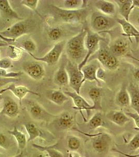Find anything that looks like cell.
Returning <instances> with one entry per match:
<instances>
[{
    "instance_id": "obj_1",
    "label": "cell",
    "mask_w": 139,
    "mask_h": 157,
    "mask_svg": "<svg viewBox=\"0 0 139 157\" xmlns=\"http://www.w3.org/2000/svg\"><path fill=\"white\" fill-rule=\"evenodd\" d=\"M87 33V30L83 29L80 32L66 41L65 48L71 60L80 61L81 63L87 54L85 46Z\"/></svg>"
},
{
    "instance_id": "obj_2",
    "label": "cell",
    "mask_w": 139,
    "mask_h": 157,
    "mask_svg": "<svg viewBox=\"0 0 139 157\" xmlns=\"http://www.w3.org/2000/svg\"><path fill=\"white\" fill-rule=\"evenodd\" d=\"M35 24L32 20H20L5 30L0 32V34L14 42L20 37L31 32Z\"/></svg>"
},
{
    "instance_id": "obj_3",
    "label": "cell",
    "mask_w": 139,
    "mask_h": 157,
    "mask_svg": "<svg viewBox=\"0 0 139 157\" xmlns=\"http://www.w3.org/2000/svg\"><path fill=\"white\" fill-rule=\"evenodd\" d=\"M52 10L54 12L56 17L61 21L66 23H78L83 21L87 16L86 9L77 10H67L62 8L52 6Z\"/></svg>"
},
{
    "instance_id": "obj_4",
    "label": "cell",
    "mask_w": 139,
    "mask_h": 157,
    "mask_svg": "<svg viewBox=\"0 0 139 157\" xmlns=\"http://www.w3.org/2000/svg\"><path fill=\"white\" fill-rule=\"evenodd\" d=\"M114 19L111 16L105 15L101 13H93L90 21V26L93 32L98 34L114 28L117 24L116 19Z\"/></svg>"
},
{
    "instance_id": "obj_5",
    "label": "cell",
    "mask_w": 139,
    "mask_h": 157,
    "mask_svg": "<svg viewBox=\"0 0 139 157\" xmlns=\"http://www.w3.org/2000/svg\"><path fill=\"white\" fill-rule=\"evenodd\" d=\"M104 40H105V39L101 37L98 34L87 30L85 40V46L87 50V54L84 60L78 64L79 69L81 70L83 67L87 64L91 56L98 50L100 42Z\"/></svg>"
},
{
    "instance_id": "obj_6",
    "label": "cell",
    "mask_w": 139,
    "mask_h": 157,
    "mask_svg": "<svg viewBox=\"0 0 139 157\" xmlns=\"http://www.w3.org/2000/svg\"><path fill=\"white\" fill-rule=\"evenodd\" d=\"M65 69L68 76V85L75 92L80 94L81 88L83 84V73L79 69L78 64L71 60L67 61Z\"/></svg>"
},
{
    "instance_id": "obj_7",
    "label": "cell",
    "mask_w": 139,
    "mask_h": 157,
    "mask_svg": "<svg viewBox=\"0 0 139 157\" xmlns=\"http://www.w3.org/2000/svg\"><path fill=\"white\" fill-rule=\"evenodd\" d=\"M26 107L32 119L37 121H50L56 118L55 115L51 114L37 102L32 100L26 101Z\"/></svg>"
},
{
    "instance_id": "obj_8",
    "label": "cell",
    "mask_w": 139,
    "mask_h": 157,
    "mask_svg": "<svg viewBox=\"0 0 139 157\" xmlns=\"http://www.w3.org/2000/svg\"><path fill=\"white\" fill-rule=\"evenodd\" d=\"M66 41L65 40L57 42L49 52L42 57H37L32 54H29L34 60L45 63L48 66H53L56 64L61 58L64 50Z\"/></svg>"
},
{
    "instance_id": "obj_9",
    "label": "cell",
    "mask_w": 139,
    "mask_h": 157,
    "mask_svg": "<svg viewBox=\"0 0 139 157\" xmlns=\"http://www.w3.org/2000/svg\"><path fill=\"white\" fill-rule=\"evenodd\" d=\"M7 91L11 92L16 98H18L20 105L22 104V101L23 98L28 93L35 95L37 97L41 96L39 93L31 91L26 86H17L15 84H9L6 88H4L3 89L0 90V96H1L4 93L6 92Z\"/></svg>"
},
{
    "instance_id": "obj_10",
    "label": "cell",
    "mask_w": 139,
    "mask_h": 157,
    "mask_svg": "<svg viewBox=\"0 0 139 157\" xmlns=\"http://www.w3.org/2000/svg\"><path fill=\"white\" fill-rule=\"evenodd\" d=\"M25 73L34 80H40L45 77V67L38 62L27 63L23 66Z\"/></svg>"
},
{
    "instance_id": "obj_11",
    "label": "cell",
    "mask_w": 139,
    "mask_h": 157,
    "mask_svg": "<svg viewBox=\"0 0 139 157\" xmlns=\"http://www.w3.org/2000/svg\"><path fill=\"white\" fill-rule=\"evenodd\" d=\"M64 93L67 96L70 98L73 101V104L75 106L73 109L77 111H80L82 114V117H84V121H87L86 118L84 117V115L82 113V111L86 110L87 112L91 111L90 109L92 105L88 103V102L84 98H82L80 95L76 93L75 91L70 92L66 91H64Z\"/></svg>"
},
{
    "instance_id": "obj_12",
    "label": "cell",
    "mask_w": 139,
    "mask_h": 157,
    "mask_svg": "<svg viewBox=\"0 0 139 157\" xmlns=\"http://www.w3.org/2000/svg\"><path fill=\"white\" fill-rule=\"evenodd\" d=\"M112 143V137L106 134L98 135L93 139L92 147L95 151L102 153L108 149Z\"/></svg>"
},
{
    "instance_id": "obj_13",
    "label": "cell",
    "mask_w": 139,
    "mask_h": 157,
    "mask_svg": "<svg viewBox=\"0 0 139 157\" xmlns=\"http://www.w3.org/2000/svg\"><path fill=\"white\" fill-rule=\"evenodd\" d=\"M20 113V108L18 104L11 98H7L4 102L0 115H3L9 117L15 118Z\"/></svg>"
},
{
    "instance_id": "obj_14",
    "label": "cell",
    "mask_w": 139,
    "mask_h": 157,
    "mask_svg": "<svg viewBox=\"0 0 139 157\" xmlns=\"http://www.w3.org/2000/svg\"><path fill=\"white\" fill-rule=\"evenodd\" d=\"M129 49L128 43L126 39L119 38L111 45L109 50L111 54L117 57H123L126 55Z\"/></svg>"
},
{
    "instance_id": "obj_15",
    "label": "cell",
    "mask_w": 139,
    "mask_h": 157,
    "mask_svg": "<svg viewBox=\"0 0 139 157\" xmlns=\"http://www.w3.org/2000/svg\"><path fill=\"white\" fill-rule=\"evenodd\" d=\"M100 66L98 63H90L89 64H86L83 67L81 71L83 73L84 78H83V83L86 81H95L98 84H100V81L98 80L96 78V71Z\"/></svg>"
},
{
    "instance_id": "obj_16",
    "label": "cell",
    "mask_w": 139,
    "mask_h": 157,
    "mask_svg": "<svg viewBox=\"0 0 139 157\" xmlns=\"http://www.w3.org/2000/svg\"><path fill=\"white\" fill-rule=\"evenodd\" d=\"M0 15L6 20H23L12 9L7 0H0Z\"/></svg>"
},
{
    "instance_id": "obj_17",
    "label": "cell",
    "mask_w": 139,
    "mask_h": 157,
    "mask_svg": "<svg viewBox=\"0 0 139 157\" xmlns=\"http://www.w3.org/2000/svg\"><path fill=\"white\" fill-rule=\"evenodd\" d=\"M116 21L117 23L121 26L124 32L123 35L127 36L130 40H131V38L132 37H135L137 42L138 43L139 32V30L136 29V27H134L129 21H127L123 18H117Z\"/></svg>"
},
{
    "instance_id": "obj_18",
    "label": "cell",
    "mask_w": 139,
    "mask_h": 157,
    "mask_svg": "<svg viewBox=\"0 0 139 157\" xmlns=\"http://www.w3.org/2000/svg\"><path fill=\"white\" fill-rule=\"evenodd\" d=\"M106 116L109 121L120 127H123L130 121V118L121 111H109Z\"/></svg>"
},
{
    "instance_id": "obj_19",
    "label": "cell",
    "mask_w": 139,
    "mask_h": 157,
    "mask_svg": "<svg viewBox=\"0 0 139 157\" xmlns=\"http://www.w3.org/2000/svg\"><path fill=\"white\" fill-rule=\"evenodd\" d=\"M94 5L96 9L105 15L111 16L116 13V6L111 1L99 0L95 2Z\"/></svg>"
},
{
    "instance_id": "obj_20",
    "label": "cell",
    "mask_w": 139,
    "mask_h": 157,
    "mask_svg": "<svg viewBox=\"0 0 139 157\" xmlns=\"http://www.w3.org/2000/svg\"><path fill=\"white\" fill-rule=\"evenodd\" d=\"M102 89L100 88H92L90 90L89 96L91 98L93 105L91 106V111H101L102 109Z\"/></svg>"
},
{
    "instance_id": "obj_21",
    "label": "cell",
    "mask_w": 139,
    "mask_h": 157,
    "mask_svg": "<svg viewBox=\"0 0 139 157\" xmlns=\"http://www.w3.org/2000/svg\"><path fill=\"white\" fill-rule=\"evenodd\" d=\"M56 118L59 127L64 129L71 128L75 124V116L72 113L68 111H64L59 116H56Z\"/></svg>"
},
{
    "instance_id": "obj_22",
    "label": "cell",
    "mask_w": 139,
    "mask_h": 157,
    "mask_svg": "<svg viewBox=\"0 0 139 157\" xmlns=\"http://www.w3.org/2000/svg\"><path fill=\"white\" fill-rule=\"evenodd\" d=\"M115 102L117 105L123 108L129 107L130 105V97L127 86L125 84L121 86L119 91L117 93Z\"/></svg>"
},
{
    "instance_id": "obj_23",
    "label": "cell",
    "mask_w": 139,
    "mask_h": 157,
    "mask_svg": "<svg viewBox=\"0 0 139 157\" xmlns=\"http://www.w3.org/2000/svg\"><path fill=\"white\" fill-rule=\"evenodd\" d=\"M48 99L57 105H62L69 100V97L61 90H53L47 93Z\"/></svg>"
},
{
    "instance_id": "obj_24",
    "label": "cell",
    "mask_w": 139,
    "mask_h": 157,
    "mask_svg": "<svg viewBox=\"0 0 139 157\" xmlns=\"http://www.w3.org/2000/svg\"><path fill=\"white\" fill-rule=\"evenodd\" d=\"M127 91L130 97V106L136 112L139 111V90L137 86L130 83L127 86Z\"/></svg>"
},
{
    "instance_id": "obj_25",
    "label": "cell",
    "mask_w": 139,
    "mask_h": 157,
    "mask_svg": "<svg viewBox=\"0 0 139 157\" xmlns=\"http://www.w3.org/2000/svg\"><path fill=\"white\" fill-rule=\"evenodd\" d=\"M53 82L54 84L59 86H68L69 83L68 76L64 66L62 65L56 71L54 75Z\"/></svg>"
},
{
    "instance_id": "obj_26",
    "label": "cell",
    "mask_w": 139,
    "mask_h": 157,
    "mask_svg": "<svg viewBox=\"0 0 139 157\" xmlns=\"http://www.w3.org/2000/svg\"><path fill=\"white\" fill-rule=\"evenodd\" d=\"M114 2L119 6L120 14L123 17V19L129 21V16L132 12L131 0H115Z\"/></svg>"
},
{
    "instance_id": "obj_27",
    "label": "cell",
    "mask_w": 139,
    "mask_h": 157,
    "mask_svg": "<svg viewBox=\"0 0 139 157\" xmlns=\"http://www.w3.org/2000/svg\"><path fill=\"white\" fill-rule=\"evenodd\" d=\"M8 132L16 139L18 147L20 149L23 150L26 147L27 139L26 136L23 132L18 130L16 126H14L12 130H9Z\"/></svg>"
},
{
    "instance_id": "obj_28",
    "label": "cell",
    "mask_w": 139,
    "mask_h": 157,
    "mask_svg": "<svg viewBox=\"0 0 139 157\" xmlns=\"http://www.w3.org/2000/svg\"><path fill=\"white\" fill-rule=\"evenodd\" d=\"M87 1L85 0H65L61 8L67 10H77L86 9Z\"/></svg>"
},
{
    "instance_id": "obj_29",
    "label": "cell",
    "mask_w": 139,
    "mask_h": 157,
    "mask_svg": "<svg viewBox=\"0 0 139 157\" xmlns=\"http://www.w3.org/2000/svg\"><path fill=\"white\" fill-rule=\"evenodd\" d=\"M25 129L28 135L27 143L32 141L41 136V131L36 125L32 123H27L24 124Z\"/></svg>"
},
{
    "instance_id": "obj_30",
    "label": "cell",
    "mask_w": 139,
    "mask_h": 157,
    "mask_svg": "<svg viewBox=\"0 0 139 157\" xmlns=\"http://www.w3.org/2000/svg\"><path fill=\"white\" fill-rule=\"evenodd\" d=\"M89 127L92 129H95L103 126L104 121L103 115L100 111H98L91 118L88 123Z\"/></svg>"
},
{
    "instance_id": "obj_31",
    "label": "cell",
    "mask_w": 139,
    "mask_h": 157,
    "mask_svg": "<svg viewBox=\"0 0 139 157\" xmlns=\"http://www.w3.org/2000/svg\"><path fill=\"white\" fill-rule=\"evenodd\" d=\"M119 62L117 57H116V56L111 54V52L103 65V66L105 68L112 71H114L117 69L119 67Z\"/></svg>"
},
{
    "instance_id": "obj_32",
    "label": "cell",
    "mask_w": 139,
    "mask_h": 157,
    "mask_svg": "<svg viewBox=\"0 0 139 157\" xmlns=\"http://www.w3.org/2000/svg\"><path fill=\"white\" fill-rule=\"evenodd\" d=\"M33 146L40 150L45 151L48 154L49 157H65L64 155L59 150L52 147H45L39 145L33 144Z\"/></svg>"
},
{
    "instance_id": "obj_33",
    "label": "cell",
    "mask_w": 139,
    "mask_h": 157,
    "mask_svg": "<svg viewBox=\"0 0 139 157\" xmlns=\"http://www.w3.org/2000/svg\"><path fill=\"white\" fill-rule=\"evenodd\" d=\"M67 147L72 151H76L81 146V140L75 136H70L67 138Z\"/></svg>"
},
{
    "instance_id": "obj_34",
    "label": "cell",
    "mask_w": 139,
    "mask_h": 157,
    "mask_svg": "<svg viewBox=\"0 0 139 157\" xmlns=\"http://www.w3.org/2000/svg\"><path fill=\"white\" fill-rule=\"evenodd\" d=\"M99 50L98 54V58L97 59L98 62L103 66L106 60H107V58L111 54V52L109 50V48L107 46H103L102 47H99Z\"/></svg>"
},
{
    "instance_id": "obj_35",
    "label": "cell",
    "mask_w": 139,
    "mask_h": 157,
    "mask_svg": "<svg viewBox=\"0 0 139 157\" xmlns=\"http://www.w3.org/2000/svg\"><path fill=\"white\" fill-rule=\"evenodd\" d=\"M21 47L28 54H33L37 49L36 43L31 39H26L23 40L21 43Z\"/></svg>"
},
{
    "instance_id": "obj_36",
    "label": "cell",
    "mask_w": 139,
    "mask_h": 157,
    "mask_svg": "<svg viewBox=\"0 0 139 157\" xmlns=\"http://www.w3.org/2000/svg\"><path fill=\"white\" fill-rule=\"evenodd\" d=\"M62 30L59 27H54L48 31V36L49 39L53 41H57L62 36Z\"/></svg>"
},
{
    "instance_id": "obj_37",
    "label": "cell",
    "mask_w": 139,
    "mask_h": 157,
    "mask_svg": "<svg viewBox=\"0 0 139 157\" xmlns=\"http://www.w3.org/2000/svg\"><path fill=\"white\" fill-rule=\"evenodd\" d=\"M8 56L11 59L18 60L22 56V52L21 50L16 47L9 46L7 52Z\"/></svg>"
},
{
    "instance_id": "obj_38",
    "label": "cell",
    "mask_w": 139,
    "mask_h": 157,
    "mask_svg": "<svg viewBox=\"0 0 139 157\" xmlns=\"http://www.w3.org/2000/svg\"><path fill=\"white\" fill-rule=\"evenodd\" d=\"M23 75L22 72H7L6 70L0 69V78H15Z\"/></svg>"
},
{
    "instance_id": "obj_39",
    "label": "cell",
    "mask_w": 139,
    "mask_h": 157,
    "mask_svg": "<svg viewBox=\"0 0 139 157\" xmlns=\"http://www.w3.org/2000/svg\"><path fill=\"white\" fill-rule=\"evenodd\" d=\"M39 2V0H22L20 1V3L22 5L25 6L26 7H28L29 9L31 10L32 11L36 12L39 14V15L40 16V15L38 13L37 11Z\"/></svg>"
},
{
    "instance_id": "obj_40",
    "label": "cell",
    "mask_w": 139,
    "mask_h": 157,
    "mask_svg": "<svg viewBox=\"0 0 139 157\" xmlns=\"http://www.w3.org/2000/svg\"><path fill=\"white\" fill-rule=\"evenodd\" d=\"M10 146V141L7 136L0 133V148L7 150Z\"/></svg>"
},
{
    "instance_id": "obj_41",
    "label": "cell",
    "mask_w": 139,
    "mask_h": 157,
    "mask_svg": "<svg viewBox=\"0 0 139 157\" xmlns=\"http://www.w3.org/2000/svg\"><path fill=\"white\" fill-rule=\"evenodd\" d=\"M129 146L132 150L134 151L138 150L139 148V134H136L134 136L129 144Z\"/></svg>"
},
{
    "instance_id": "obj_42",
    "label": "cell",
    "mask_w": 139,
    "mask_h": 157,
    "mask_svg": "<svg viewBox=\"0 0 139 157\" xmlns=\"http://www.w3.org/2000/svg\"><path fill=\"white\" fill-rule=\"evenodd\" d=\"M126 115L128 117L131 118L134 121V124L136 125L137 128L139 129V113L136 112H125Z\"/></svg>"
},
{
    "instance_id": "obj_43",
    "label": "cell",
    "mask_w": 139,
    "mask_h": 157,
    "mask_svg": "<svg viewBox=\"0 0 139 157\" xmlns=\"http://www.w3.org/2000/svg\"><path fill=\"white\" fill-rule=\"evenodd\" d=\"M12 66V62L9 58H4L0 60V69L6 70Z\"/></svg>"
},
{
    "instance_id": "obj_44",
    "label": "cell",
    "mask_w": 139,
    "mask_h": 157,
    "mask_svg": "<svg viewBox=\"0 0 139 157\" xmlns=\"http://www.w3.org/2000/svg\"><path fill=\"white\" fill-rule=\"evenodd\" d=\"M96 78L98 80L102 81L105 82L106 78V72L105 70L101 68V67H98L96 71Z\"/></svg>"
},
{
    "instance_id": "obj_45",
    "label": "cell",
    "mask_w": 139,
    "mask_h": 157,
    "mask_svg": "<svg viewBox=\"0 0 139 157\" xmlns=\"http://www.w3.org/2000/svg\"><path fill=\"white\" fill-rule=\"evenodd\" d=\"M139 69H137L135 70V71L133 73V75H134V78L135 79V80L137 81V82H139Z\"/></svg>"
},
{
    "instance_id": "obj_46",
    "label": "cell",
    "mask_w": 139,
    "mask_h": 157,
    "mask_svg": "<svg viewBox=\"0 0 139 157\" xmlns=\"http://www.w3.org/2000/svg\"><path fill=\"white\" fill-rule=\"evenodd\" d=\"M32 157H46V155L43 153H36L33 155Z\"/></svg>"
},
{
    "instance_id": "obj_47",
    "label": "cell",
    "mask_w": 139,
    "mask_h": 157,
    "mask_svg": "<svg viewBox=\"0 0 139 157\" xmlns=\"http://www.w3.org/2000/svg\"><path fill=\"white\" fill-rule=\"evenodd\" d=\"M70 157H82L79 154H78L77 152H71V154H70Z\"/></svg>"
},
{
    "instance_id": "obj_48",
    "label": "cell",
    "mask_w": 139,
    "mask_h": 157,
    "mask_svg": "<svg viewBox=\"0 0 139 157\" xmlns=\"http://www.w3.org/2000/svg\"><path fill=\"white\" fill-rule=\"evenodd\" d=\"M0 38H1V39H3V40H4V41H6V42H8V43H9V42H13L11 39H7V38L3 37L1 34H0Z\"/></svg>"
},
{
    "instance_id": "obj_49",
    "label": "cell",
    "mask_w": 139,
    "mask_h": 157,
    "mask_svg": "<svg viewBox=\"0 0 139 157\" xmlns=\"http://www.w3.org/2000/svg\"><path fill=\"white\" fill-rule=\"evenodd\" d=\"M24 156H25V154H24V152H23V151H22L20 152V154H18V155H15V156L12 157H24Z\"/></svg>"
},
{
    "instance_id": "obj_50",
    "label": "cell",
    "mask_w": 139,
    "mask_h": 157,
    "mask_svg": "<svg viewBox=\"0 0 139 157\" xmlns=\"http://www.w3.org/2000/svg\"><path fill=\"white\" fill-rule=\"evenodd\" d=\"M7 46H9V45L6 43H0V48L2 47Z\"/></svg>"
},
{
    "instance_id": "obj_51",
    "label": "cell",
    "mask_w": 139,
    "mask_h": 157,
    "mask_svg": "<svg viewBox=\"0 0 139 157\" xmlns=\"http://www.w3.org/2000/svg\"><path fill=\"white\" fill-rule=\"evenodd\" d=\"M115 157V156H111V157Z\"/></svg>"
},
{
    "instance_id": "obj_52",
    "label": "cell",
    "mask_w": 139,
    "mask_h": 157,
    "mask_svg": "<svg viewBox=\"0 0 139 157\" xmlns=\"http://www.w3.org/2000/svg\"><path fill=\"white\" fill-rule=\"evenodd\" d=\"M0 157H1V155H0Z\"/></svg>"
}]
</instances>
